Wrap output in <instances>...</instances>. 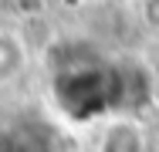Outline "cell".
Instances as JSON below:
<instances>
[{"label":"cell","mask_w":159,"mask_h":152,"mask_svg":"<svg viewBox=\"0 0 159 152\" xmlns=\"http://www.w3.org/2000/svg\"><path fill=\"white\" fill-rule=\"evenodd\" d=\"M20 64V51L10 37H0V78H10Z\"/></svg>","instance_id":"7a4b0ae2"},{"label":"cell","mask_w":159,"mask_h":152,"mask_svg":"<svg viewBox=\"0 0 159 152\" xmlns=\"http://www.w3.org/2000/svg\"><path fill=\"white\" fill-rule=\"evenodd\" d=\"M142 20L152 30H159V0H142Z\"/></svg>","instance_id":"3957f363"},{"label":"cell","mask_w":159,"mask_h":152,"mask_svg":"<svg viewBox=\"0 0 159 152\" xmlns=\"http://www.w3.org/2000/svg\"><path fill=\"white\" fill-rule=\"evenodd\" d=\"M142 132L132 125V122H115L105 128V139H102V149L98 152H142Z\"/></svg>","instance_id":"6da1fadb"}]
</instances>
